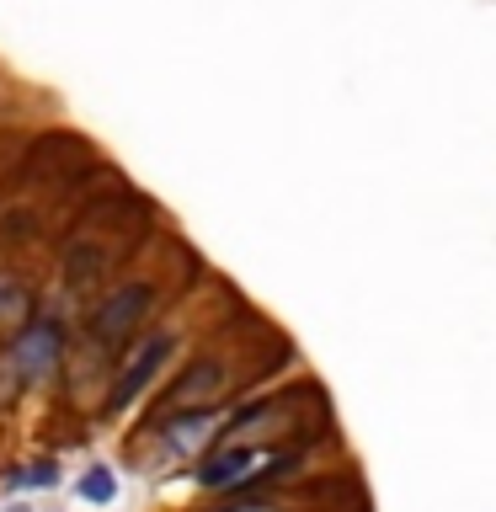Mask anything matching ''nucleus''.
<instances>
[{"mask_svg":"<svg viewBox=\"0 0 496 512\" xmlns=\"http://www.w3.org/2000/svg\"><path fill=\"white\" fill-rule=\"evenodd\" d=\"M150 304H155V283H123V288H112V294L91 310V342H123V336H134L139 331V320L150 315Z\"/></svg>","mask_w":496,"mask_h":512,"instance_id":"1","label":"nucleus"},{"mask_svg":"<svg viewBox=\"0 0 496 512\" xmlns=\"http://www.w3.org/2000/svg\"><path fill=\"white\" fill-rule=\"evenodd\" d=\"M171 336L166 331H155V336H139L134 342V352L123 358V368H118V379H112V390H107V411H128L134 400L155 384V374H160V363L171 358Z\"/></svg>","mask_w":496,"mask_h":512,"instance_id":"2","label":"nucleus"},{"mask_svg":"<svg viewBox=\"0 0 496 512\" xmlns=\"http://www.w3.org/2000/svg\"><path fill=\"white\" fill-rule=\"evenodd\" d=\"M64 358V326L54 315H32L22 331H16V368H22L27 384L48 379Z\"/></svg>","mask_w":496,"mask_h":512,"instance_id":"3","label":"nucleus"},{"mask_svg":"<svg viewBox=\"0 0 496 512\" xmlns=\"http://www.w3.org/2000/svg\"><path fill=\"white\" fill-rule=\"evenodd\" d=\"M224 390H230V363L224 358H198L182 379H176V390H166L160 406L166 411H208Z\"/></svg>","mask_w":496,"mask_h":512,"instance_id":"4","label":"nucleus"},{"mask_svg":"<svg viewBox=\"0 0 496 512\" xmlns=\"http://www.w3.org/2000/svg\"><path fill=\"white\" fill-rule=\"evenodd\" d=\"M251 448L246 443H224L219 454H208L203 464H198V486H208V491H224V486H240V480H251L256 470H251Z\"/></svg>","mask_w":496,"mask_h":512,"instance_id":"5","label":"nucleus"},{"mask_svg":"<svg viewBox=\"0 0 496 512\" xmlns=\"http://www.w3.org/2000/svg\"><path fill=\"white\" fill-rule=\"evenodd\" d=\"M11 315H27V283L0 272V320H11Z\"/></svg>","mask_w":496,"mask_h":512,"instance_id":"6","label":"nucleus"},{"mask_svg":"<svg viewBox=\"0 0 496 512\" xmlns=\"http://www.w3.org/2000/svg\"><path fill=\"white\" fill-rule=\"evenodd\" d=\"M80 496H86V502H112V496H118V475H112V470H91L86 480H80Z\"/></svg>","mask_w":496,"mask_h":512,"instance_id":"7","label":"nucleus"},{"mask_svg":"<svg viewBox=\"0 0 496 512\" xmlns=\"http://www.w3.org/2000/svg\"><path fill=\"white\" fill-rule=\"evenodd\" d=\"M22 480L27 486H54L59 475H54V464H32V475H22Z\"/></svg>","mask_w":496,"mask_h":512,"instance_id":"8","label":"nucleus"},{"mask_svg":"<svg viewBox=\"0 0 496 512\" xmlns=\"http://www.w3.org/2000/svg\"><path fill=\"white\" fill-rule=\"evenodd\" d=\"M219 512H278V507H267V502H240V507H219Z\"/></svg>","mask_w":496,"mask_h":512,"instance_id":"9","label":"nucleus"}]
</instances>
